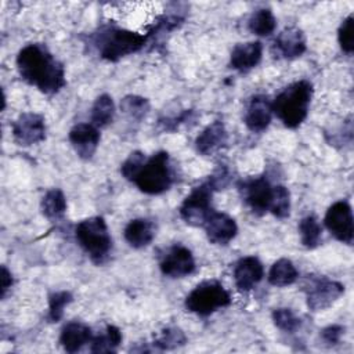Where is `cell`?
Wrapping results in <instances>:
<instances>
[{
  "instance_id": "10",
  "label": "cell",
  "mask_w": 354,
  "mask_h": 354,
  "mask_svg": "<svg viewBox=\"0 0 354 354\" xmlns=\"http://www.w3.org/2000/svg\"><path fill=\"white\" fill-rule=\"evenodd\" d=\"M14 141L21 147H30L46 138L44 118L35 112L21 113L12 123Z\"/></svg>"
},
{
  "instance_id": "25",
  "label": "cell",
  "mask_w": 354,
  "mask_h": 354,
  "mask_svg": "<svg viewBox=\"0 0 354 354\" xmlns=\"http://www.w3.org/2000/svg\"><path fill=\"white\" fill-rule=\"evenodd\" d=\"M299 234L301 245L307 249H314L322 239V227L314 214L303 217L299 223Z\"/></svg>"
},
{
  "instance_id": "17",
  "label": "cell",
  "mask_w": 354,
  "mask_h": 354,
  "mask_svg": "<svg viewBox=\"0 0 354 354\" xmlns=\"http://www.w3.org/2000/svg\"><path fill=\"white\" fill-rule=\"evenodd\" d=\"M228 140L225 126L221 120H214L207 124L196 137L195 148L202 155H212L221 149Z\"/></svg>"
},
{
  "instance_id": "21",
  "label": "cell",
  "mask_w": 354,
  "mask_h": 354,
  "mask_svg": "<svg viewBox=\"0 0 354 354\" xmlns=\"http://www.w3.org/2000/svg\"><path fill=\"white\" fill-rule=\"evenodd\" d=\"M155 236L153 224L147 218H134L124 228V239L134 249L148 246Z\"/></svg>"
},
{
  "instance_id": "26",
  "label": "cell",
  "mask_w": 354,
  "mask_h": 354,
  "mask_svg": "<svg viewBox=\"0 0 354 354\" xmlns=\"http://www.w3.org/2000/svg\"><path fill=\"white\" fill-rule=\"evenodd\" d=\"M122 332L115 325H108L104 333L93 336L90 350L93 353H113L122 343Z\"/></svg>"
},
{
  "instance_id": "15",
  "label": "cell",
  "mask_w": 354,
  "mask_h": 354,
  "mask_svg": "<svg viewBox=\"0 0 354 354\" xmlns=\"http://www.w3.org/2000/svg\"><path fill=\"white\" fill-rule=\"evenodd\" d=\"M207 239L214 245H227L238 232V225L232 217L225 213L212 212L203 224Z\"/></svg>"
},
{
  "instance_id": "3",
  "label": "cell",
  "mask_w": 354,
  "mask_h": 354,
  "mask_svg": "<svg viewBox=\"0 0 354 354\" xmlns=\"http://www.w3.org/2000/svg\"><path fill=\"white\" fill-rule=\"evenodd\" d=\"M149 37V32L142 35L123 28H106L97 35L95 46L101 58L115 62L140 51Z\"/></svg>"
},
{
  "instance_id": "6",
  "label": "cell",
  "mask_w": 354,
  "mask_h": 354,
  "mask_svg": "<svg viewBox=\"0 0 354 354\" xmlns=\"http://www.w3.org/2000/svg\"><path fill=\"white\" fill-rule=\"evenodd\" d=\"M231 304V296L216 279H207L196 285L185 297V308L194 314L206 317Z\"/></svg>"
},
{
  "instance_id": "35",
  "label": "cell",
  "mask_w": 354,
  "mask_h": 354,
  "mask_svg": "<svg viewBox=\"0 0 354 354\" xmlns=\"http://www.w3.org/2000/svg\"><path fill=\"white\" fill-rule=\"evenodd\" d=\"M192 113H194L192 111H184V112H181L177 118H169V119H162V120H159V124H160L162 129L166 130V131H174L180 124L188 122V120L191 119Z\"/></svg>"
},
{
  "instance_id": "29",
  "label": "cell",
  "mask_w": 354,
  "mask_h": 354,
  "mask_svg": "<svg viewBox=\"0 0 354 354\" xmlns=\"http://www.w3.org/2000/svg\"><path fill=\"white\" fill-rule=\"evenodd\" d=\"M185 342H187V337L180 328L167 326L153 340V346L159 350H173V348L184 346Z\"/></svg>"
},
{
  "instance_id": "36",
  "label": "cell",
  "mask_w": 354,
  "mask_h": 354,
  "mask_svg": "<svg viewBox=\"0 0 354 354\" xmlns=\"http://www.w3.org/2000/svg\"><path fill=\"white\" fill-rule=\"evenodd\" d=\"M344 333V328L340 326V325H329L326 326L322 332H321V336H322V340L329 344V346H335L340 342V337Z\"/></svg>"
},
{
  "instance_id": "13",
  "label": "cell",
  "mask_w": 354,
  "mask_h": 354,
  "mask_svg": "<svg viewBox=\"0 0 354 354\" xmlns=\"http://www.w3.org/2000/svg\"><path fill=\"white\" fill-rule=\"evenodd\" d=\"M69 142L80 159L88 160L100 144V131L91 123H77L69 131Z\"/></svg>"
},
{
  "instance_id": "23",
  "label": "cell",
  "mask_w": 354,
  "mask_h": 354,
  "mask_svg": "<svg viewBox=\"0 0 354 354\" xmlns=\"http://www.w3.org/2000/svg\"><path fill=\"white\" fill-rule=\"evenodd\" d=\"M115 118V104L111 95L101 94L95 98L91 106V124L98 127H106Z\"/></svg>"
},
{
  "instance_id": "7",
  "label": "cell",
  "mask_w": 354,
  "mask_h": 354,
  "mask_svg": "<svg viewBox=\"0 0 354 354\" xmlns=\"http://www.w3.org/2000/svg\"><path fill=\"white\" fill-rule=\"evenodd\" d=\"M214 188L209 181L195 187L180 206L181 218L192 227H203L205 221L213 212L212 198Z\"/></svg>"
},
{
  "instance_id": "20",
  "label": "cell",
  "mask_w": 354,
  "mask_h": 354,
  "mask_svg": "<svg viewBox=\"0 0 354 354\" xmlns=\"http://www.w3.org/2000/svg\"><path fill=\"white\" fill-rule=\"evenodd\" d=\"M93 333L91 329L79 321L68 322L59 335V343L66 353H76L84 344L91 343Z\"/></svg>"
},
{
  "instance_id": "28",
  "label": "cell",
  "mask_w": 354,
  "mask_h": 354,
  "mask_svg": "<svg viewBox=\"0 0 354 354\" xmlns=\"http://www.w3.org/2000/svg\"><path fill=\"white\" fill-rule=\"evenodd\" d=\"M270 213L277 218H286L290 213V194L285 185L272 187V198L270 203Z\"/></svg>"
},
{
  "instance_id": "22",
  "label": "cell",
  "mask_w": 354,
  "mask_h": 354,
  "mask_svg": "<svg viewBox=\"0 0 354 354\" xmlns=\"http://www.w3.org/2000/svg\"><path fill=\"white\" fill-rule=\"evenodd\" d=\"M299 272L289 259L277 260L268 271V282L274 286H289L296 282Z\"/></svg>"
},
{
  "instance_id": "16",
  "label": "cell",
  "mask_w": 354,
  "mask_h": 354,
  "mask_svg": "<svg viewBox=\"0 0 354 354\" xmlns=\"http://www.w3.org/2000/svg\"><path fill=\"white\" fill-rule=\"evenodd\" d=\"M264 277V267L254 256L242 257L234 268V281L241 292L252 290Z\"/></svg>"
},
{
  "instance_id": "4",
  "label": "cell",
  "mask_w": 354,
  "mask_h": 354,
  "mask_svg": "<svg viewBox=\"0 0 354 354\" xmlns=\"http://www.w3.org/2000/svg\"><path fill=\"white\" fill-rule=\"evenodd\" d=\"M75 235L79 245L88 254L93 263L102 264L106 261L112 249V238L106 223L101 216H93L82 220L76 225Z\"/></svg>"
},
{
  "instance_id": "1",
  "label": "cell",
  "mask_w": 354,
  "mask_h": 354,
  "mask_svg": "<svg viewBox=\"0 0 354 354\" xmlns=\"http://www.w3.org/2000/svg\"><path fill=\"white\" fill-rule=\"evenodd\" d=\"M21 77L44 94H55L65 86V68L40 43L25 46L17 55Z\"/></svg>"
},
{
  "instance_id": "11",
  "label": "cell",
  "mask_w": 354,
  "mask_h": 354,
  "mask_svg": "<svg viewBox=\"0 0 354 354\" xmlns=\"http://www.w3.org/2000/svg\"><path fill=\"white\" fill-rule=\"evenodd\" d=\"M272 187L266 177H256L239 184V191L243 201L250 207V210L261 216L270 210V203L272 198Z\"/></svg>"
},
{
  "instance_id": "5",
  "label": "cell",
  "mask_w": 354,
  "mask_h": 354,
  "mask_svg": "<svg viewBox=\"0 0 354 354\" xmlns=\"http://www.w3.org/2000/svg\"><path fill=\"white\" fill-rule=\"evenodd\" d=\"M171 181L169 153L165 151H159L147 159L133 180L137 188L148 195H159L167 191Z\"/></svg>"
},
{
  "instance_id": "18",
  "label": "cell",
  "mask_w": 354,
  "mask_h": 354,
  "mask_svg": "<svg viewBox=\"0 0 354 354\" xmlns=\"http://www.w3.org/2000/svg\"><path fill=\"white\" fill-rule=\"evenodd\" d=\"M277 53L288 59L297 58L306 51V36L296 26L285 28L274 41Z\"/></svg>"
},
{
  "instance_id": "37",
  "label": "cell",
  "mask_w": 354,
  "mask_h": 354,
  "mask_svg": "<svg viewBox=\"0 0 354 354\" xmlns=\"http://www.w3.org/2000/svg\"><path fill=\"white\" fill-rule=\"evenodd\" d=\"M12 286V275L7 270L6 266H1V274H0V295L1 299L6 297L8 289Z\"/></svg>"
},
{
  "instance_id": "31",
  "label": "cell",
  "mask_w": 354,
  "mask_h": 354,
  "mask_svg": "<svg viewBox=\"0 0 354 354\" xmlns=\"http://www.w3.org/2000/svg\"><path fill=\"white\" fill-rule=\"evenodd\" d=\"M120 108L131 119L141 120L149 111V102L147 98L140 95H126L120 101Z\"/></svg>"
},
{
  "instance_id": "24",
  "label": "cell",
  "mask_w": 354,
  "mask_h": 354,
  "mask_svg": "<svg viewBox=\"0 0 354 354\" xmlns=\"http://www.w3.org/2000/svg\"><path fill=\"white\" fill-rule=\"evenodd\" d=\"M66 199L59 188H51L41 199V213L48 220H58L65 214Z\"/></svg>"
},
{
  "instance_id": "27",
  "label": "cell",
  "mask_w": 354,
  "mask_h": 354,
  "mask_svg": "<svg viewBox=\"0 0 354 354\" xmlns=\"http://www.w3.org/2000/svg\"><path fill=\"white\" fill-rule=\"evenodd\" d=\"M275 26H277V19L272 11L268 8L256 10L248 21L249 30L257 36L271 35L275 30Z\"/></svg>"
},
{
  "instance_id": "14",
  "label": "cell",
  "mask_w": 354,
  "mask_h": 354,
  "mask_svg": "<svg viewBox=\"0 0 354 354\" xmlns=\"http://www.w3.org/2000/svg\"><path fill=\"white\" fill-rule=\"evenodd\" d=\"M272 113V101H270L267 95L257 94L249 100L243 120L250 131L260 133L264 131L271 123Z\"/></svg>"
},
{
  "instance_id": "33",
  "label": "cell",
  "mask_w": 354,
  "mask_h": 354,
  "mask_svg": "<svg viewBox=\"0 0 354 354\" xmlns=\"http://www.w3.org/2000/svg\"><path fill=\"white\" fill-rule=\"evenodd\" d=\"M353 24H354V18H353V14H350L347 18H344L342 21L339 30H337V40H339L340 48L347 54H351L354 50Z\"/></svg>"
},
{
  "instance_id": "34",
  "label": "cell",
  "mask_w": 354,
  "mask_h": 354,
  "mask_svg": "<svg viewBox=\"0 0 354 354\" xmlns=\"http://www.w3.org/2000/svg\"><path fill=\"white\" fill-rule=\"evenodd\" d=\"M145 160H147V158H145V155H144L142 152L134 151V152H131V153L127 156V159L122 163L120 173L123 174V177H124L126 180L133 181Z\"/></svg>"
},
{
  "instance_id": "8",
  "label": "cell",
  "mask_w": 354,
  "mask_h": 354,
  "mask_svg": "<svg viewBox=\"0 0 354 354\" xmlns=\"http://www.w3.org/2000/svg\"><path fill=\"white\" fill-rule=\"evenodd\" d=\"M343 293L344 286L337 281L325 277L311 278L310 283L306 286L307 306L313 311L326 310L335 304Z\"/></svg>"
},
{
  "instance_id": "30",
  "label": "cell",
  "mask_w": 354,
  "mask_h": 354,
  "mask_svg": "<svg viewBox=\"0 0 354 354\" xmlns=\"http://www.w3.org/2000/svg\"><path fill=\"white\" fill-rule=\"evenodd\" d=\"M73 300V296L68 290H58L48 296V314L47 318L50 322H58L66 306H69Z\"/></svg>"
},
{
  "instance_id": "32",
  "label": "cell",
  "mask_w": 354,
  "mask_h": 354,
  "mask_svg": "<svg viewBox=\"0 0 354 354\" xmlns=\"http://www.w3.org/2000/svg\"><path fill=\"white\" fill-rule=\"evenodd\" d=\"M272 321L277 328H279L283 332H289V333L296 332L301 324L300 318H297L295 315V313L286 307L275 308L272 311Z\"/></svg>"
},
{
  "instance_id": "9",
  "label": "cell",
  "mask_w": 354,
  "mask_h": 354,
  "mask_svg": "<svg viewBox=\"0 0 354 354\" xmlns=\"http://www.w3.org/2000/svg\"><path fill=\"white\" fill-rule=\"evenodd\" d=\"M325 225L329 232L340 242L351 245L354 238L353 212L346 201H337L329 206L325 214Z\"/></svg>"
},
{
  "instance_id": "12",
  "label": "cell",
  "mask_w": 354,
  "mask_h": 354,
  "mask_svg": "<svg viewBox=\"0 0 354 354\" xmlns=\"http://www.w3.org/2000/svg\"><path fill=\"white\" fill-rule=\"evenodd\" d=\"M159 267L162 274L169 278H183L194 272L195 259L188 248L174 245L165 253Z\"/></svg>"
},
{
  "instance_id": "19",
  "label": "cell",
  "mask_w": 354,
  "mask_h": 354,
  "mask_svg": "<svg viewBox=\"0 0 354 354\" xmlns=\"http://www.w3.org/2000/svg\"><path fill=\"white\" fill-rule=\"evenodd\" d=\"M263 55V46L260 41H246L236 44L230 57L231 68L239 72H248L259 65Z\"/></svg>"
},
{
  "instance_id": "2",
  "label": "cell",
  "mask_w": 354,
  "mask_h": 354,
  "mask_svg": "<svg viewBox=\"0 0 354 354\" xmlns=\"http://www.w3.org/2000/svg\"><path fill=\"white\" fill-rule=\"evenodd\" d=\"M311 82L303 79L285 87L272 101V112L289 129L299 127L308 113L313 98Z\"/></svg>"
}]
</instances>
